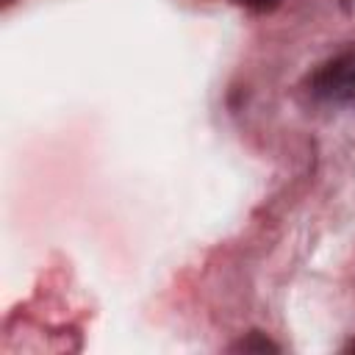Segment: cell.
<instances>
[{
    "label": "cell",
    "instance_id": "3957f363",
    "mask_svg": "<svg viewBox=\"0 0 355 355\" xmlns=\"http://www.w3.org/2000/svg\"><path fill=\"white\" fill-rule=\"evenodd\" d=\"M236 3H241V6H247L252 11H272L280 0H236Z\"/></svg>",
    "mask_w": 355,
    "mask_h": 355
},
{
    "label": "cell",
    "instance_id": "7a4b0ae2",
    "mask_svg": "<svg viewBox=\"0 0 355 355\" xmlns=\"http://www.w3.org/2000/svg\"><path fill=\"white\" fill-rule=\"evenodd\" d=\"M233 352H258V355H263V352H280V347L277 344H272L263 333H258V330H252V333H247L241 341H236L233 347H230Z\"/></svg>",
    "mask_w": 355,
    "mask_h": 355
},
{
    "label": "cell",
    "instance_id": "6da1fadb",
    "mask_svg": "<svg viewBox=\"0 0 355 355\" xmlns=\"http://www.w3.org/2000/svg\"><path fill=\"white\" fill-rule=\"evenodd\" d=\"M313 94L330 100L355 97V47L324 64L313 78Z\"/></svg>",
    "mask_w": 355,
    "mask_h": 355
},
{
    "label": "cell",
    "instance_id": "277c9868",
    "mask_svg": "<svg viewBox=\"0 0 355 355\" xmlns=\"http://www.w3.org/2000/svg\"><path fill=\"white\" fill-rule=\"evenodd\" d=\"M349 352H355V341H352V344H349Z\"/></svg>",
    "mask_w": 355,
    "mask_h": 355
}]
</instances>
